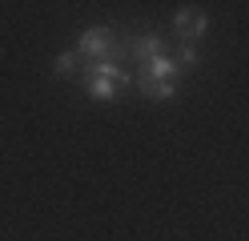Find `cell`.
Masks as SVG:
<instances>
[{
    "mask_svg": "<svg viewBox=\"0 0 249 241\" xmlns=\"http://www.w3.org/2000/svg\"><path fill=\"white\" fill-rule=\"evenodd\" d=\"M53 69H56V76L72 80V76H85V69H89V64H85V56H81V53H60Z\"/></svg>",
    "mask_w": 249,
    "mask_h": 241,
    "instance_id": "cell-7",
    "label": "cell"
},
{
    "mask_svg": "<svg viewBox=\"0 0 249 241\" xmlns=\"http://www.w3.org/2000/svg\"><path fill=\"white\" fill-rule=\"evenodd\" d=\"M129 80H133V76L124 73L117 60H92L89 69H85V89H89L92 101H113L117 89L129 85Z\"/></svg>",
    "mask_w": 249,
    "mask_h": 241,
    "instance_id": "cell-1",
    "label": "cell"
},
{
    "mask_svg": "<svg viewBox=\"0 0 249 241\" xmlns=\"http://www.w3.org/2000/svg\"><path fill=\"white\" fill-rule=\"evenodd\" d=\"M141 76H149V80H177V76H181V69H177V60L165 53V56H157V60L141 64Z\"/></svg>",
    "mask_w": 249,
    "mask_h": 241,
    "instance_id": "cell-5",
    "label": "cell"
},
{
    "mask_svg": "<svg viewBox=\"0 0 249 241\" xmlns=\"http://www.w3.org/2000/svg\"><path fill=\"white\" fill-rule=\"evenodd\" d=\"M124 53H129L137 64H149V60L165 56V40L157 37V32H145V37H137V40H129V44H124Z\"/></svg>",
    "mask_w": 249,
    "mask_h": 241,
    "instance_id": "cell-4",
    "label": "cell"
},
{
    "mask_svg": "<svg viewBox=\"0 0 249 241\" xmlns=\"http://www.w3.org/2000/svg\"><path fill=\"white\" fill-rule=\"evenodd\" d=\"M137 89H141V96H149V101H165V96L177 93V80H149V76H137Z\"/></svg>",
    "mask_w": 249,
    "mask_h": 241,
    "instance_id": "cell-6",
    "label": "cell"
},
{
    "mask_svg": "<svg viewBox=\"0 0 249 241\" xmlns=\"http://www.w3.org/2000/svg\"><path fill=\"white\" fill-rule=\"evenodd\" d=\"M76 53H81L85 60H117V53H121L117 32H113V28H85Z\"/></svg>",
    "mask_w": 249,
    "mask_h": 241,
    "instance_id": "cell-2",
    "label": "cell"
},
{
    "mask_svg": "<svg viewBox=\"0 0 249 241\" xmlns=\"http://www.w3.org/2000/svg\"><path fill=\"white\" fill-rule=\"evenodd\" d=\"M173 60H177V69H193V64H197V48H193V44H185Z\"/></svg>",
    "mask_w": 249,
    "mask_h": 241,
    "instance_id": "cell-8",
    "label": "cell"
},
{
    "mask_svg": "<svg viewBox=\"0 0 249 241\" xmlns=\"http://www.w3.org/2000/svg\"><path fill=\"white\" fill-rule=\"evenodd\" d=\"M173 28H177V37L189 44V40H197L201 32L209 28V16L201 12V8H181V12L173 16Z\"/></svg>",
    "mask_w": 249,
    "mask_h": 241,
    "instance_id": "cell-3",
    "label": "cell"
}]
</instances>
